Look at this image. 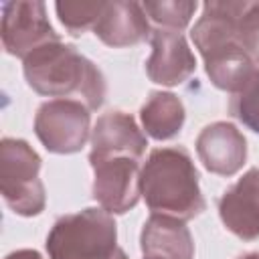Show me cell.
<instances>
[{
    "instance_id": "cell-1",
    "label": "cell",
    "mask_w": 259,
    "mask_h": 259,
    "mask_svg": "<svg viewBox=\"0 0 259 259\" xmlns=\"http://www.w3.org/2000/svg\"><path fill=\"white\" fill-rule=\"evenodd\" d=\"M26 83L40 95L81 101L89 111L105 99L101 71L75 47L61 40L38 47L24 59Z\"/></svg>"
},
{
    "instance_id": "cell-2",
    "label": "cell",
    "mask_w": 259,
    "mask_h": 259,
    "mask_svg": "<svg viewBox=\"0 0 259 259\" xmlns=\"http://www.w3.org/2000/svg\"><path fill=\"white\" fill-rule=\"evenodd\" d=\"M142 196L152 214L190 221L206 202L198 186V172L186 148H156L140 174Z\"/></svg>"
},
{
    "instance_id": "cell-3",
    "label": "cell",
    "mask_w": 259,
    "mask_h": 259,
    "mask_svg": "<svg viewBox=\"0 0 259 259\" xmlns=\"http://www.w3.org/2000/svg\"><path fill=\"white\" fill-rule=\"evenodd\" d=\"M190 36L204 59L206 75L219 89L235 93L259 69L237 40L229 0L204 2Z\"/></svg>"
},
{
    "instance_id": "cell-4",
    "label": "cell",
    "mask_w": 259,
    "mask_h": 259,
    "mask_svg": "<svg viewBox=\"0 0 259 259\" xmlns=\"http://www.w3.org/2000/svg\"><path fill=\"white\" fill-rule=\"evenodd\" d=\"M51 259H127L117 245V227L103 208H83L61 217L49 237Z\"/></svg>"
},
{
    "instance_id": "cell-5",
    "label": "cell",
    "mask_w": 259,
    "mask_h": 259,
    "mask_svg": "<svg viewBox=\"0 0 259 259\" xmlns=\"http://www.w3.org/2000/svg\"><path fill=\"white\" fill-rule=\"evenodd\" d=\"M40 158L24 142L4 138L0 144V192L4 202L22 217L45 210V186L38 178Z\"/></svg>"
},
{
    "instance_id": "cell-6",
    "label": "cell",
    "mask_w": 259,
    "mask_h": 259,
    "mask_svg": "<svg viewBox=\"0 0 259 259\" xmlns=\"http://www.w3.org/2000/svg\"><path fill=\"white\" fill-rule=\"evenodd\" d=\"M34 134L55 154H75L89 138V109L75 99H51L36 109Z\"/></svg>"
},
{
    "instance_id": "cell-7",
    "label": "cell",
    "mask_w": 259,
    "mask_h": 259,
    "mask_svg": "<svg viewBox=\"0 0 259 259\" xmlns=\"http://www.w3.org/2000/svg\"><path fill=\"white\" fill-rule=\"evenodd\" d=\"M0 34L6 53L22 61L38 47L59 40V34L47 18L45 4L36 0L6 2L2 6Z\"/></svg>"
},
{
    "instance_id": "cell-8",
    "label": "cell",
    "mask_w": 259,
    "mask_h": 259,
    "mask_svg": "<svg viewBox=\"0 0 259 259\" xmlns=\"http://www.w3.org/2000/svg\"><path fill=\"white\" fill-rule=\"evenodd\" d=\"M93 168V198L109 214H123L132 210L142 194L138 160L127 156L101 158L91 162Z\"/></svg>"
},
{
    "instance_id": "cell-9",
    "label": "cell",
    "mask_w": 259,
    "mask_h": 259,
    "mask_svg": "<svg viewBox=\"0 0 259 259\" xmlns=\"http://www.w3.org/2000/svg\"><path fill=\"white\" fill-rule=\"evenodd\" d=\"M146 146L148 140L130 113L107 111L99 115V119L93 125L89 162L113 156H127L140 162L144 158Z\"/></svg>"
},
{
    "instance_id": "cell-10",
    "label": "cell",
    "mask_w": 259,
    "mask_h": 259,
    "mask_svg": "<svg viewBox=\"0 0 259 259\" xmlns=\"http://www.w3.org/2000/svg\"><path fill=\"white\" fill-rule=\"evenodd\" d=\"M150 42L152 55L146 63V73L154 83L174 87L194 73L196 61L182 32L158 26L152 30Z\"/></svg>"
},
{
    "instance_id": "cell-11",
    "label": "cell",
    "mask_w": 259,
    "mask_h": 259,
    "mask_svg": "<svg viewBox=\"0 0 259 259\" xmlns=\"http://www.w3.org/2000/svg\"><path fill=\"white\" fill-rule=\"evenodd\" d=\"M196 154L202 166L219 176H233L247 160V140L237 125L214 121L196 138Z\"/></svg>"
},
{
    "instance_id": "cell-12",
    "label": "cell",
    "mask_w": 259,
    "mask_h": 259,
    "mask_svg": "<svg viewBox=\"0 0 259 259\" xmlns=\"http://www.w3.org/2000/svg\"><path fill=\"white\" fill-rule=\"evenodd\" d=\"M223 225L243 241L259 237V168L245 172L219 200Z\"/></svg>"
},
{
    "instance_id": "cell-13",
    "label": "cell",
    "mask_w": 259,
    "mask_h": 259,
    "mask_svg": "<svg viewBox=\"0 0 259 259\" xmlns=\"http://www.w3.org/2000/svg\"><path fill=\"white\" fill-rule=\"evenodd\" d=\"M95 34L101 42L113 49H123L142 42L152 34L144 6L138 2H105L95 24Z\"/></svg>"
},
{
    "instance_id": "cell-14",
    "label": "cell",
    "mask_w": 259,
    "mask_h": 259,
    "mask_svg": "<svg viewBox=\"0 0 259 259\" xmlns=\"http://www.w3.org/2000/svg\"><path fill=\"white\" fill-rule=\"evenodd\" d=\"M142 253L150 259H192L194 241L184 221L152 214L142 229Z\"/></svg>"
},
{
    "instance_id": "cell-15",
    "label": "cell",
    "mask_w": 259,
    "mask_h": 259,
    "mask_svg": "<svg viewBox=\"0 0 259 259\" xmlns=\"http://www.w3.org/2000/svg\"><path fill=\"white\" fill-rule=\"evenodd\" d=\"M140 117H142V125L148 136L160 142L170 140L182 130L184 105L174 93L152 91L140 109Z\"/></svg>"
},
{
    "instance_id": "cell-16",
    "label": "cell",
    "mask_w": 259,
    "mask_h": 259,
    "mask_svg": "<svg viewBox=\"0 0 259 259\" xmlns=\"http://www.w3.org/2000/svg\"><path fill=\"white\" fill-rule=\"evenodd\" d=\"M229 6L239 45L259 67V2L229 0Z\"/></svg>"
},
{
    "instance_id": "cell-17",
    "label": "cell",
    "mask_w": 259,
    "mask_h": 259,
    "mask_svg": "<svg viewBox=\"0 0 259 259\" xmlns=\"http://www.w3.org/2000/svg\"><path fill=\"white\" fill-rule=\"evenodd\" d=\"M105 2L93 0V2H57L55 10L59 14V20L71 34H83L89 28H95Z\"/></svg>"
},
{
    "instance_id": "cell-18",
    "label": "cell",
    "mask_w": 259,
    "mask_h": 259,
    "mask_svg": "<svg viewBox=\"0 0 259 259\" xmlns=\"http://www.w3.org/2000/svg\"><path fill=\"white\" fill-rule=\"evenodd\" d=\"M144 12L150 16L160 28H170V30H182L192 14L196 12L198 4L196 2H184V0H170V2H144Z\"/></svg>"
},
{
    "instance_id": "cell-19",
    "label": "cell",
    "mask_w": 259,
    "mask_h": 259,
    "mask_svg": "<svg viewBox=\"0 0 259 259\" xmlns=\"http://www.w3.org/2000/svg\"><path fill=\"white\" fill-rule=\"evenodd\" d=\"M229 111L243 125L259 134V69L239 91L233 93L229 101Z\"/></svg>"
},
{
    "instance_id": "cell-20",
    "label": "cell",
    "mask_w": 259,
    "mask_h": 259,
    "mask_svg": "<svg viewBox=\"0 0 259 259\" xmlns=\"http://www.w3.org/2000/svg\"><path fill=\"white\" fill-rule=\"evenodd\" d=\"M6 259H42V255L38 251H32V249H20V251L10 253Z\"/></svg>"
},
{
    "instance_id": "cell-21",
    "label": "cell",
    "mask_w": 259,
    "mask_h": 259,
    "mask_svg": "<svg viewBox=\"0 0 259 259\" xmlns=\"http://www.w3.org/2000/svg\"><path fill=\"white\" fill-rule=\"evenodd\" d=\"M239 259H259V253H247V255H241Z\"/></svg>"
},
{
    "instance_id": "cell-22",
    "label": "cell",
    "mask_w": 259,
    "mask_h": 259,
    "mask_svg": "<svg viewBox=\"0 0 259 259\" xmlns=\"http://www.w3.org/2000/svg\"><path fill=\"white\" fill-rule=\"evenodd\" d=\"M144 259H150V257H144Z\"/></svg>"
}]
</instances>
